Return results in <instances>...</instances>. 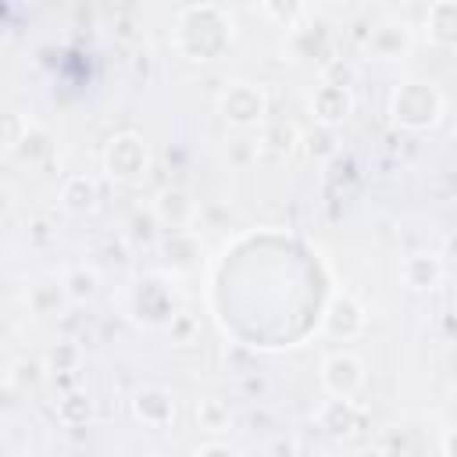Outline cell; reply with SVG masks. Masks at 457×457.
<instances>
[{
    "instance_id": "cell-1",
    "label": "cell",
    "mask_w": 457,
    "mask_h": 457,
    "mask_svg": "<svg viewBox=\"0 0 457 457\" xmlns=\"http://www.w3.org/2000/svg\"><path fill=\"white\" fill-rule=\"evenodd\" d=\"M232 43V21L218 4H196L179 11L175 46L189 61H214Z\"/></svg>"
},
{
    "instance_id": "cell-2",
    "label": "cell",
    "mask_w": 457,
    "mask_h": 457,
    "mask_svg": "<svg viewBox=\"0 0 457 457\" xmlns=\"http://www.w3.org/2000/svg\"><path fill=\"white\" fill-rule=\"evenodd\" d=\"M443 114V93L432 82H403L393 93V118L403 129H428Z\"/></svg>"
},
{
    "instance_id": "cell-3",
    "label": "cell",
    "mask_w": 457,
    "mask_h": 457,
    "mask_svg": "<svg viewBox=\"0 0 457 457\" xmlns=\"http://www.w3.org/2000/svg\"><path fill=\"white\" fill-rule=\"evenodd\" d=\"M104 168L111 179L118 182H139L150 168V154H146V143L136 136V132H121L107 143L104 150Z\"/></svg>"
},
{
    "instance_id": "cell-4",
    "label": "cell",
    "mask_w": 457,
    "mask_h": 457,
    "mask_svg": "<svg viewBox=\"0 0 457 457\" xmlns=\"http://www.w3.org/2000/svg\"><path fill=\"white\" fill-rule=\"evenodd\" d=\"M264 111H268V96H264V89L253 86V82H232V86L225 89V96H221V114H225V121H232V125H239V129L257 125V121L264 118Z\"/></svg>"
},
{
    "instance_id": "cell-5",
    "label": "cell",
    "mask_w": 457,
    "mask_h": 457,
    "mask_svg": "<svg viewBox=\"0 0 457 457\" xmlns=\"http://www.w3.org/2000/svg\"><path fill=\"white\" fill-rule=\"evenodd\" d=\"M296 139H300V132H296V125H289V121H268L264 129H261V136L253 139V161L257 164H286L289 157H293V150H296Z\"/></svg>"
},
{
    "instance_id": "cell-6",
    "label": "cell",
    "mask_w": 457,
    "mask_h": 457,
    "mask_svg": "<svg viewBox=\"0 0 457 457\" xmlns=\"http://www.w3.org/2000/svg\"><path fill=\"white\" fill-rule=\"evenodd\" d=\"M361 382H364V368L350 353H332L321 364V386L328 389L332 400H350L361 389Z\"/></svg>"
},
{
    "instance_id": "cell-7",
    "label": "cell",
    "mask_w": 457,
    "mask_h": 457,
    "mask_svg": "<svg viewBox=\"0 0 457 457\" xmlns=\"http://www.w3.org/2000/svg\"><path fill=\"white\" fill-rule=\"evenodd\" d=\"M364 307L353 300V296H336L332 303H328V311H325V328L336 336V339H353L361 328H364Z\"/></svg>"
},
{
    "instance_id": "cell-8",
    "label": "cell",
    "mask_w": 457,
    "mask_h": 457,
    "mask_svg": "<svg viewBox=\"0 0 457 457\" xmlns=\"http://www.w3.org/2000/svg\"><path fill=\"white\" fill-rule=\"evenodd\" d=\"M132 411H136V418H139L143 425H150V428H164V425L175 421V400H171V393H164V389H157V386L139 389L136 400H132Z\"/></svg>"
},
{
    "instance_id": "cell-9",
    "label": "cell",
    "mask_w": 457,
    "mask_h": 457,
    "mask_svg": "<svg viewBox=\"0 0 457 457\" xmlns=\"http://www.w3.org/2000/svg\"><path fill=\"white\" fill-rule=\"evenodd\" d=\"M311 111H314V118H318L325 129H332V125H339V121L350 114V93H346L343 86H336V82H325V86L314 89Z\"/></svg>"
},
{
    "instance_id": "cell-10",
    "label": "cell",
    "mask_w": 457,
    "mask_h": 457,
    "mask_svg": "<svg viewBox=\"0 0 457 457\" xmlns=\"http://www.w3.org/2000/svg\"><path fill=\"white\" fill-rule=\"evenodd\" d=\"M318 421H321V428H325L328 436H336V439H350V436L361 432V414H357V407H353L350 400H328V403L318 411Z\"/></svg>"
},
{
    "instance_id": "cell-11",
    "label": "cell",
    "mask_w": 457,
    "mask_h": 457,
    "mask_svg": "<svg viewBox=\"0 0 457 457\" xmlns=\"http://www.w3.org/2000/svg\"><path fill=\"white\" fill-rule=\"evenodd\" d=\"M425 29L439 46H450L457 39V4L453 0H436L425 14Z\"/></svg>"
},
{
    "instance_id": "cell-12",
    "label": "cell",
    "mask_w": 457,
    "mask_h": 457,
    "mask_svg": "<svg viewBox=\"0 0 457 457\" xmlns=\"http://www.w3.org/2000/svg\"><path fill=\"white\" fill-rule=\"evenodd\" d=\"M368 50H375L378 57H400L407 50V25L400 21H386V25H375L371 36H368Z\"/></svg>"
},
{
    "instance_id": "cell-13",
    "label": "cell",
    "mask_w": 457,
    "mask_h": 457,
    "mask_svg": "<svg viewBox=\"0 0 457 457\" xmlns=\"http://www.w3.org/2000/svg\"><path fill=\"white\" fill-rule=\"evenodd\" d=\"M193 211H196V204H193L189 193H182V189H168V193L157 196V218H161L164 225H171V228H182V225L193 218Z\"/></svg>"
},
{
    "instance_id": "cell-14",
    "label": "cell",
    "mask_w": 457,
    "mask_h": 457,
    "mask_svg": "<svg viewBox=\"0 0 457 457\" xmlns=\"http://www.w3.org/2000/svg\"><path fill=\"white\" fill-rule=\"evenodd\" d=\"M61 200H64V207H71V211H89L93 200H96V186H93L86 175H71V179L64 182V189H61Z\"/></svg>"
},
{
    "instance_id": "cell-15",
    "label": "cell",
    "mask_w": 457,
    "mask_h": 457,
    "mask_svg": "<svg viewBox=\"0 0 457 457\" xmlns=\"http://www.w3.org/2000/svg\"><path fill=\"white\" fill-rule=\"evenodd\" d=\"M403 282L411 289H432L439 282V264L432 257H411L403 264Z\"/></svg>"
},
{
    "instance_id": "cell-16",
    "label": "cell",
    "mask_w": 457,
    "mask_h": 457,
    "mask_svg": "<svg viewBox=\"0 0 457 457\" xmlns=\"http://www.w3.org/2000/svg\"><path fill=\"white\" fill-rule=\"evenodd\" d=\"M196 421H200V428H207V432H221V428H228L232 411H228V403H225V400L207 396V400H200V403H196Z\"/></svg>"
},
{
    "instance_id": "cell-17",
    "label": "cell",
    "mask_w": 457,
    "mask_h": 457,
    "mask_svg": "<svg viewBox=\"0 0 457 457\" xmlns=\"http://www.w3.org/2000/svg\"><path fill=\"white\" fill-rule=\"evenodd\" d=\"M29 132H32V125L18 111H0V146L4 150H18Z\"/></svg>"
},
{
    "instance_id": "cell-18",
    "label": "cell",
    "mask_w": 457,
    "mask_h": 457,
    "mask_svg": "<svg viewBox=\"0 0 457 457\" xmlns=\"http://www.w3.org/2000/svg\"><path fill=\"white\" fill-rule=\"evenodd\" d=\"M57 418H61L64 425H82V421L89 418V400H86V396H79V393L64 396V400H61V407H57Z\"/></svg>"
},
{
    "instance_id": "cell-19",
    "label": "cell",
    "mask_w": 457,
    "mask_h": 457,
    "mask_svg": "<svg viewBox=\"0 0 457 457\" xmlns=\"http://www.w3.org/2000/svg\"><path fill=\"white\" fill-rule=\"evenodd\" d=\"M61 293H64L61 286H54V282H39V286L32 289L29 300H32V307H36L39 314H46V311H54V307L61 303Z\"/></svg>"
},
{
    "instance_id": "cell-20",
    "label": "cell",
    "mask_w": 457,
    "mask_h": 457,
    "mask_svg": "<svg viewBox=\"0 0 457 457\" xmlns=\"http://www.w3.org/2000/svg\"><path fill=\"white\" fill-rule=\"evenodd\" d=\"M307 150H311V157H328V154H336V139H332V132H328V129L311 132V136H307Z\"/></svg>"
},
{
    "instance_id": "cell-21",
    "label": "cell",
    "mask_w": 457,
    "mask_h": 457,
    "mask_svg": "<svg viewBox=\"0 0 457 457\" xmlns=\"http://www.w3.org/2000/svg\"><path fill=\"white\" fill-rule=\"evenodd\" d=\"M93 282H96V278H93L89 271H71V275H68V293H71V296H89V293H93Z\"/></svg>"
},
{
    "instance_id": "cell-22",
    "label": "cell",
    "mask_w": 457,
    "mask_h": 457,
    "mask_svg": "<svg viewBox=\"0 0 457 457\" xmlns=\"http://www.w3.org/2000/svg\"><path fill=\"white\" fill-rule=\"evenodd\" d=\"M264 11H268V14H275V18H282L286 25H293V21L303 14V7H300V4H286V7H282V4H268Z\"/></svg>"
},
{
    "instance_id": "cell-23",
    "label": "cell",
    "mask_w": 457,
    "mask_h": 457,
    "mask_svg": "<svg viewBox=\"0 0 457 457\" xmlns=\"http://www.w3.org/2000/svg\"><path fill=\"white\" fill-rule=\"evenodd\" d=\"M193 457H239L236 450H228L225 443H204V446H196V453Z\"/></svg>"
},
{
    "instance_id": "cell-24",
    "label": "cell",
    "mask_w": 457,
    "mask_h": 457,
    "mask_svg": "<svg viewBox=\"0 0 457 457\" xmlns=\"http://www.w3.org/2000/svg\"><path fill=\"white\" fill-rule=\"evenodd\" d=\"M171 332L179 336V343H186L189 332H193V321H189V318H175V321H171Z\"/></svg>"
},
{
    "instance_id": "cell-25",
    "label": "cell",
    "mask_w": 457,
    "mask_h": 457,
    "mask_svg": "<svg viewBox=\"0 0 457 457\" xmlns=\"http://www.w3.org/2000/svg\"><path fill=\"white\" fill-rule=\"evenodd\" d=\"M50 361H54L57 368H61V364H75V350H71V346H61V350L50 353Z\"/></svg>"
},
{
    "instance_id": "cell-26",
    "label": "cell",
    "mask_w": 457,
    "mask_h": 457,
    "mask_svg": "<svg viewBox=\"0 0 457 457\" xmlns=\"http://www.w3.org/2000/svg\"><path fill=\"white\" fill-rule=\"evenodd\" d=\"M36 371H39V368L29 361V364H18V375H14V378H18V382H25V378H29V382H36V378H39Z\"/></svg>"
},
{
    "instance_id": "cell-27",
    "label": "cell",
    "mask_w": 457,
    "mask_h": 457,
    "mask_svg": "<svg viewBox=\"0 0 457 457\" xmlns=\"http://www.w3.org/2000/svg\"><path fill=\"white\" fill-rule=\"evenodd\" d=\"M361 457H386V453H382V450H364Z\"/></svg>"
},
{
    "instance_id": "cell-28",
    "label": "cell",
    "mask_w": 457,
    "mask_h": 457,
    "mask_svg": "<svg viewBox=\"0 0 457 457\" xmlns=\"http://www.w3.org/2000/svg\"><path fill=\"white\" fill-rule=\"evenodd\" d=\"M154 457H164V453H154Z\"/></svg>"
}]
</instances>
